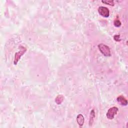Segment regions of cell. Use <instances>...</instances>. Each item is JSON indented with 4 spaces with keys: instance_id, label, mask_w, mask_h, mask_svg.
Segmentation results:
<instances>
[{
    "instance_id": "obj_3",
    "label": "cell",
    "mask_w": 128,
    "mask_h": 128,
    "mask_svg": "<svg viewBox=\"0 0 128 128\" xmlns=\"http://www.w3.org/2000/svg\"><path fill=\"white\" fill-rule=\"evenodd\" d=\"M118 110V109L116 106H113V107L110 108L108 110L106 114L107 118L110 120L113 119L114 118L115 115L116 114Z\"/></svg>"
},
{
    "instance_id": "obj_1",
    "label": "cell",
    "mask_w": 128,
    "mask_h": 128,
    "mask_svg": "<svg viewBox=\"0 0 128 128\" xmlns=\"http://www.w3.org/2000/svg\"><path fill=\"white\" fill-rule=\"evenodd\" d=\"M100 52L105 56H111V52L110 48L104 44H100L98 46Z\"/></svg>"
},
{
    "instance_id": "obj_11",
    "label": "cell",
    "mask_w": 128,
    "mask_h": 128,
    "mask_svg": "<svg viewBox=\"0 0 128 128\" xmlns=\"http://www.w3.org/2000/svg\"><path fill=\"white\" fill-rule=\"evenodd\" d=\"M120 35H118V34H116L114 36V40L116 41V42H120L121 40L120 39Z\"/></svg>"
},
{
    "instance_id": "obj_10",
    "label": "cell",
    "mask_w": 128,
    "mask_h": 128,
    "mask_svg": "<svg viewBox=\"0 0 128 128\" xmlns=\"http://www.w3.org/2000/svg\"><path fill=\"white\" fill-rule=\"evenodd\" d=\"M114 24L116 27H120L121 26V22L118 19H116L114 22Z\"/></svg>"
},
{
    "instance_id": "obj_4",
    "label": "cell",
    "mask_w": 128,
    "mask_h": 128,
    "mask_svg": "<svg viewBox=\"0 0 128 128\" xmlns=\"http://www.w3.org/2000/svg\"><path fill=\"white\" fill-rule=\"evenodd\" d=\"M98 12L99 14L104 18H108L110 16V11L108 8L105 6H100L98 8Z\"/></svg>"
},
{
    "instance_id": "obj_8",
    "label": "cell",
    "mask_w": 128,
    "mask_h": 128,
    "mask_svg": "<svg viewBox=\"0 0 128 128\" xmlns=\"http://www.w3.org/2000/svg\"><path fill=\"white\" fill-rule=\"evenodd\" d=\"M64 100V96L62 94L58 95L55 98V102L58 104H60Z\"/></svg>"
},
{
    "instance_id": "obj_7",
    "label": "cell",
    "mask_w": 128,
    "mask_h": 128,
    "mask_svg": "<svg viewBox=\"0 0 128 128\" xmlns=\"http://www.w3.org/2000/svg\"><path fill=\"white\" fill-rule=\"evenodd\" d=\"M94 118H95L94 110H92L90 111V120H89V125H90V126H91L92 124Z\"/></svg>"
},
{
    "instance_id": "obj_9",
    "label": "cell",
    "mask_w": 128,
    "mask_h": 128,
    "mask_svg": "<svg viewBox=\"0 0 128 128\" xmlns=\"http://www.w3.org/2000/svg\"><path fill=\"white\" fill-rule=\"evenodd\" d=\"M102 2H103V3H104V4H108V5H110V6H114V2L113 1V0H102Z\"/></svg>"
},
{
    "instance_id": "obj_5",
    "label": "cell",
    "mask_w": 128,
    "mask_h": 128,
    "mask_svg": "<svg viewBox=\"0 0 128 128\" xmlns=\"http://www.w3.org/2000/svg\"><path fill=\"white\" fill-rule=\"evenodd\" d=\"M117 101L122 106H126L128 104V100H127L123 96H118L117 98Z\"/></svg>"
},
{
    "instance_id": "obj_2",
    "label": "cell",
    "mask_w": 128,
    "mask_h": 128,
    "mask_svg": "<svg viewBox=\"0 0 128 128\" xmlns=\"http://www.w3.org/2000/svg\"><path fill=\"white\" fill-rule=\"evenodd\" d=\"M20 50L16 52L15 54H14V64L16 65L17 64L18 62L22 56L26 52V48L22 46H20Z\"/></svg>"
},
{
    "instance_id": "obj_6",
    "label": "cell",
    "mask_w": 128,
    "mask_h": 128,
    "mask_svg": "<svg viewBox=\"0 0 128 128\" xmlns=\"http://www.w3.org/2000/svg\"><path fill=\"white\" fill-rule=\"evenodd\" d=\"M76 122L80 126L84 125V118L82 114H78L76 116Z\"/></svg>"
}]
</instances>
